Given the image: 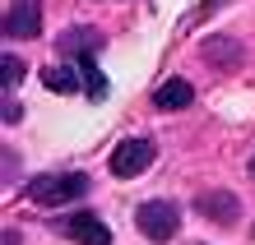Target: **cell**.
<instances>
[{
	"mask_svg": "<svg viewBox=\"0 0 255 245\" xmlns=\"http://www.w3.org/2000/svg\"><path fill=\"white\" fill-rule=\"evenodd\" d=\"M33 204L42 208H56V204H74V199L88 194V176L84 171H47V176H33L23 190Z\"/></svg>",
	"mask_w": 255,
	"mask_h": 245,
	"instance_id": "1",
	"label": "cell"
},
{
	"mask_svg": "<svg viewBox=\"0 0 255 245\" xmlns=\"http://www.w3.org/2000/svg\"><path fill=\"white\" fill-rule=\"evenodd\" d=\"M134 227H139L144 241L167 245L176 232H181V213H176V204H167V199H148V204L134 208Z\"/></svg>",
	"mask_w": 255,
	"mask_h": 245,
	"instance_id": "2",
	"label": "cell"
},
{
	"mask_svg": "<svg viewBox=\"0 0 255 245\" xmlns=\"http://www.w3.org/2000/svg\"><path fill=\"white\" fill-rule=\"evenodd\" d=\"M158 158V144L153 139H126V144H116V153L107 158V171L116 180H134L139 171H148Z\"/></svg>",
	"mask_w": 255,
	"mask_h": 245,
	"instance_id": "3",
	"label": "cell"
},
{
	"mask_svg": "<svg viewBox=\"0 0 255 245\" xmlns=\"http://www.w3.org/2000/svg\"><path fill=\"white\" fill-rule=\"evenodd\" d=\"M56 232L74 245H112V227L98 218V213H65L56 222Z\"/></svg>",
	"mask_w": 255,
	"mask_h": 245,
	"instance_id": "4",
	"label": "cell"
},
{
	"mask_svg": "<svg viewBox=\"0 0 255 245\" xmlns=\"http://www.w3.org/2000/svg\"><path fill=\"white\" fill-rule=\"evenodd\" d=\"M195 213L209 222H237L242 218V199H237L232 190H204L200 199H195Z\"/></svg>",
	"mask_w": 255,
	"mask_h": 245,
	"instance_id": "5",
	"label": "cell"
},
{
	"mask_svg": "<svg viewBox=\"0 0 255 245\" xmlns=\"http://www.w3.org/2000/svg\"><path fill=\"white\" fill-rule=\"evenodd\" d=\"M42 33V0H14L5 14V37H37Z\"/></svg>",
	"mask_w": 255,
	"mask_h": 245,
	"instance_id": "6",
	"label": "cell"
},
{
	"mask_svg": "<svg viewBox=\"0 0 255 245\" xmlns=\"http://www.w3.org/2000/svg\"><path fill=\"white\" fill-rule=\"evenodd\" d=\"M102 47H107V37L98 33V28H65L61 33V51L74 60V65H84V60H93Z\"/></svg>",
	"mask_w": 255,
	"mask_h": 245,
	"instance_id": "7",
	"label": "cell"
},
{
	"mask_svg": "<svg viewBox=\"0 0 255 245\" xmlns=\"http://www.w3.org/2000/svg\"><path fill=\"white\" fill-rule=\"evenodd\" d=\"M190 102H195V88L186 79H167V83L153 88V106L158 111H181V106H190Z\"/></svg>",
	"mask_w": 255,
	"mask_h": 245,
	"instance_id": "8",
	"label": "cell"
},
{
	"mask_svg": "<svg viewBox=\"0 0 255 245\" xmlns=\"http://www.w3.org/2000/svg\"><path fill=\"white\" fill-rule=\"evenodd\" d=\"M42 83H47V88H56V93H79V83H88L84 79V70L79 65H56V70H42Z\"/></svg>",
	"mask_w": 255,
	"mask_h": 245,
	"instance_id": "9",
	"label": "cell"
},
{
	"mask_svg": "<svg viewBox=\"0 0 255 245\" xmlns=\"http://www.w3.org/2000/svg\"><path fill=\"white\" fill-rule=\"evenodd\" d=\"M0 79H5V88H14V83L23 79V60L19 56H5V60H0Z\"/></svg>",
	"mask_w": 255,
	"mask_h": 245,
	"instance_id": "10",
	"label": "cell"
},
{
	"mask_svg": "<svg viewBox=\"0 0 255 245\" xmlns=\"http://www.w3.org/2000/svg\"><path fill=\"white\" fill-rule=\"evenodd\" d=\"M251 176H255V158H251Z\"/></svg>",
	"mask_w": 255,
	"mask_h": 245,
	"instance_id": "11",
	"label": "cell"
},
{
	"mask_svg": "<svg viewBox=\"0 0 255 245\" xmlns=\"http://www.w3.org/2000/svg\"><path fill=\"white\" fill-rule=\"evenodd\" d=\"M251 236H255V232H251Z\"/></svg>",
	"mask_w": 255,
	"mask_h": 245,
	"instance_id": "12",
	"label": "cell"
}]
</instances>
